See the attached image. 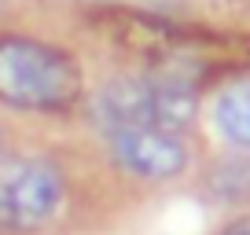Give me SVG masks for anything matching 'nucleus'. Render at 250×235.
Listing matches in <instances>:
<instances>
[{
    "instance_id": "f03ea898",
    "label": "nucleus",
    "mask_w": 250,
    "mask_h": 235,
    "mask_svg": "<svg viewBox=\"0 0 250 235\" xmlns=\"http://www.w3.org/2000/svg\"><path fill=\"white\" fill-rule=\"evenodd\" d=\"M199 92L191 81L173 74H125L100 88L96 110L100 125H158L188 133L199 118Z\"/></svg>"
},
{
    "instance_id": "7ed1b4c3",
    "label": "nucleus",
    "mask_w": 250,
    "mask_h": 235,
    "mask_svg": "<svg viewBox=\"0 0 250 235\" xmlns=\"http://www.w3.org/2000/svg\"><path fill=\"white\" fill-rule=\"evenodd\" d=\"M70 180L55 158L4 151L0 155V232L37 235L62 217Z\"/></svg>"
},
{
    "instance_id": "f257e3e1",
    "label": "nucleus",
    "mask_w": 250,
    "mask_h": 235,
    "mask_svg": "<svg viewBox=\"0 0 250 235\" xmlns=\"http://www.w3.org/2000/svg\"><path fill=\"white\" fill-rule=\"evenodd\" d=\"M85 99V70L62 44L0 33V107L19 114H70Z\"/></svg>"
},
{
    "instance_id": "39448f33",
    "label": "nucleus",
    "mask_w": 250,
    "mask_h": 235,
    "mask_svg": "<svg viewBox=\"0 0 250 235\" xmlns=\"http://www.w3.org/2000/svg\"><path fill=\"white\" fill-rule=\"evenodd\" d=\"M210 121L232 151L250 155V78L228 81L210 103Z\"/></svg>"
},
{
    "instance_id": "423d86ee",
    "label": "nucleus",
    "mask_w": 250,
    "mask_h": 235,
    "mask_svg": "<svg viewBox=\"0 0 250 235\" xmlns=\"http://www.w3.org/2000/svg\"><path fill=\"white\" fill-rule=\"evenodd\" d=\"M203 191L210 202L228 206V210H250V155L232 151V155L217 158L210 169L203 173Z\"/></svg>"
},
{
    "instance_id": "20e7f679",
    "label": "nucleus",
    "mask_w": 250,
    "mask_h": 235,
    "mask_svg": "<svg viewBox=\"0 0 250 235\" xmlns=\"http://www.w3.org/2000/svg\"><path fill=\"white\" fill-rule=\"evenodd\" d=\"M103 140H107V155L114 169L151 188L177 184L195 169V147L188 133H173L158 125H114L103 129Z\"/></svg>"
},
{
    "instance_id": "0eeeda50",
    "label": "nucleus",
    "mask_w": 250,
    "mask_h": 235,
    "mask_svg": "<svg viewBox=\"0 0 250 235\" xmlns=\"http://www.w3.org/2000/svg\"><path fill=\"white\" fill-rule=\"evenodd\" d=\"M213 235H250V210H235L217 224Z\"/></svg>"
},
{
    "instance_id": "6e6552de",
    "label": "nucleus",
    "mask_w": 250,
    "mask_h": 235,
    "mask_svg": "<svg viewBox=\"0 0 250 235\" xmlns=\"http://www.w3.org/2000/svg\"><path fill=\"white\" fill-rule=\"evenodd\" d=\"M8 151V133H4V125H0V155Z\"/></svg>"
}]
</instances>
